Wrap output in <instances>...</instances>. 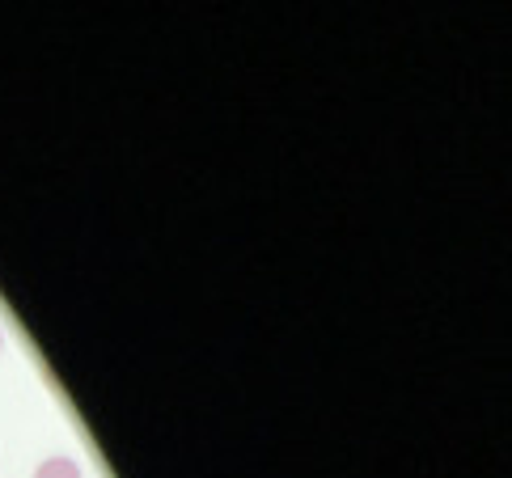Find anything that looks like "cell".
<instances>
[{
    "mask_svg": "<svg viewBox=\"0 0 512 478\" xmlns=\"http://www.w3.org/2000/svg\"><path fill=\"white\" fill-rule=\"evenodd\" d=\"M34 478H85V470L77 466V457L51 453V457H43V462L34 466Z\"/></svg>",
    "mask_w": 512,
    "mask_h": 478,
    "instance_id": "1",
    "label": "cell"
},
{
    "mask_svg": "<svg viewBox=\"0 0 512 478\" xmlns=\"http://www.w3.org/2000/svg\"><path fill=\"white\" fill-rule=\"evenodd\" d=\"M0 347H5V335H0Z\"/></svg>",
    "mask_w": 512,
    "mask_h": 478,
    "instance_id": "2",
    "label": "cell"
}]
</instances>
